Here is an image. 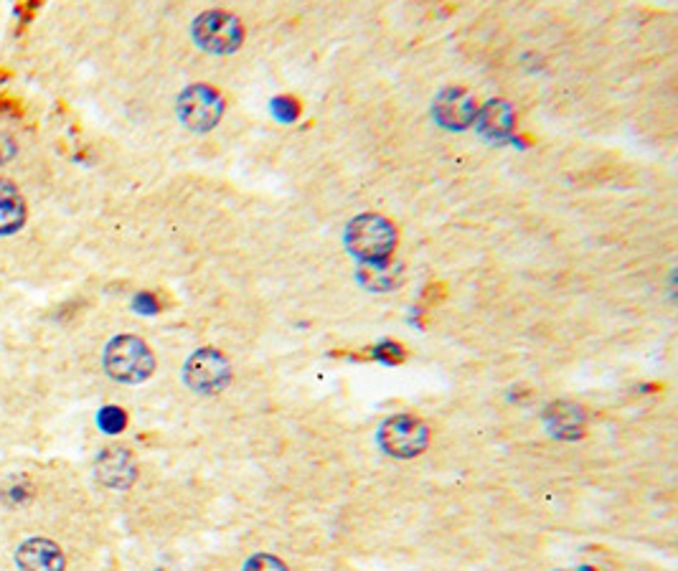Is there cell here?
<instances>
[{
    "instance_id": "obj_9",
    "label": "cell",
    "mask_w": 678,
    "mask_h": 571,
    "mask_svg": "<svg viewBox=\"0 0 678 571\" xmlns=\"http://www.w3.org/2000/svg\"><path fill=\"white\" fill-rule=\"evenodd\" d=\"M544 425H547L549 435L557 440H577L584 435L587 417L584 409L575 402H554L544 411Z\"/></svg>"
},
{
    "instance_id": "obj_10",
    "label": "cell",
    "mask_w": 678,
    "mask_h": 571,
    "mask_svg": "<svg viewBox=\"0 0 678 571\" xmlns=\"http://www.w3.org/2000/svg\"><path fill=\"white\" fill-rule=\"evenodd\" d=\"M478 132L491 143H501V140L511 138V132L516 128V114L506 99H491L478 110L475 118Z\"/></svg>"
},
{
    "instance_id": "obj_7",
    "label": "cell",
    "mask_w": 678,
    "mask_h": 571,
    "mask_svg": "<svg viewBox=\"0 0 678 571\" xmlns=\"http://www.w3.org/2000/svg\"><path fill=\"white\" fill-rule=\"evenodd\" d=\"M475 97L466 87H445L433 102V118L440 122L445 130H468L475 125L478 118Z\"/></svg>"
},
{
    "instance_id": "obj_6",
    "label": "cell",
    "mask_w": 678,
    "mask_h": 571,
    "mask_svg": "<svg viewBox=\"0 0 678 571\" xmlns=\"http://www.w3.org/2000/svg\"><path fill=\"white\" fill-rule=\"evenodd\" d=\"M184 381L196 394H219L231 381V363L217 349H198L188 355Z\"/></svg>"
},
{
    "instance_id": "obj_4",
    "label": "cell",
    "mask_w": 678,
    "mask_h": 571,
    "mask_svg": "<svg viewBox=\"0 0 678 571\" xmlns=\"http://www.w3.org/2000/svg\"><path fill=\"white\" fill-rule=\"evenodd\" d=\"M225 110H227V102L219 89L211 85H204V81L186 87L184 92L178 95V102H176L178 120L184 122V128L192 132L214 130L219 125V120L225 118Z\"/></svg>"
},
{
    "instance_id": "obj_11",
    "label": "cell",
    "mask_w": 678,
    "mask_h": 571,
    "mask_svg": "<svg viewBox=\"0 0 678 571\" xmlns=\"http://www.w3.org/2000/svg\"><path fill=\"white\" fill-rule=\"evenodd\" d=\"M21 571H64V553L56 543L46 539H31L15 553Z\"/></svg>"
},
{
    "instance_id": "obj_2",
    "label": "cell",
    "mask_w": 678,
    "mask_h": 571,
    "mask_svg": "<svg viewBox=\"0 0 678 571\" xmlns=\"http://www.w3.org/2000/svg\"><path fill=\"white\" fill-rule=\"evenodd\" d=\"M105 371L120 384H140L155 371V355L138 336H118L105 349Z\"/></svg>"
},
{
    "instance_id": "obj_16",
    "label": "cell",
    "mask_w": 678,
    "mask_h": 571,
    "mask_svg": "<svg viewBox=\"0 0 678 571\" xmlns=\"http://www.w3.org/2000/svg\"><path fill=\"white\" fill-rule=\"evenodd\" d=\"M582 571H592V569H582Z\"/></svg>"
},
{
    "instance_id": "obj_1",
    "label": "cell",
    "mask_w": 678,
    "mask_h": 571,
    "mask_svg": "<svg viewBox=\"0 0 678 571\" xmlns=\"http://www.w3.org/2000/svg\"><path fill=\"white\" fill-rule=\"evenodd\" d=\"M343 242L349 254L359 262H382L392 260L400 234H396L394 223L382 213H361L349 221Z\"/></svg>"
},
{
    "instance_id": "obj_14",
    "label": "cell",
    "mask_w": 678,
    "mask_h": 571,
    "mask_svg": "<svg viewBox=\"0 0 678 571\" xmlns=\"http://www.w3.org/2000/svg\"><path fill=\"white\" fill-rule=\"evenodd\" d=\"M242 571H291V569L285 567L283 559L272 557V553H254V557L247 559Z\"/></svg>"
},
{
    "instance_id": "obj_8",
    "label": "cell",
    "mask_w": 678,
    "mask_h": 571,
    "mask_svg": "<svg viewBox=\"0 0 678 571\" xmlns=\"http://www.w3.org/2000/svg\"><path fill=\"white\" fill-rule=\"evenodd\" d=\"M97 480L105 487H112V491H128V487L135 483V460L125 450V447H107L102 454L97 458L95 465Z\"/></svg>"
},
{
    "instance_id": "obj_12",
    "label": "cell",
    "mask_w": 678,
    "mask_h": 571,
    "mask_svg": "<svg viewBox=\"0 0 678 571\" xmlns=\"http://www.w3.org/2000/svg\"><path fill=\"white\" fill-rule=\"evenodd\" d=\"M356 279H359L361 287L374 289V293H389V289H396L402 285L404 270L392 260L359 262V270H356Z\"/></svg>"
},
{
    "instance_id": "obj_3",
    "label": "cell",
    "mask_w": 678,
    "mask_h": 571,
    "mask_svg": "<svg viewBox=\"0 0 678 571\" xmlns=\"http://www.w3.org/2000/svg\"><path fill=\"white\" fill-rule=\"evenodd\" d=\"M376 442L389 458L412 460L427 450L429 427L425 419L415 417V414H394V417L382 421Z\"/></svg>"
},
{
    "instance_id": "obj_15",
    "label": "cell",
    "mask_w": 678,
    "mask_h": 571,
    "mask_svg": "<svg viewBox=\"0 0 678 571\" xmlns=\"http://www.w3.org/2000/svg\"><path fill=\"white\" fill-rule=\"evenodd\" d=\"M13 155V143L6 135H0V163L8 161Z\"/></svg>"
},
{
    "instance_id": "obj_5",
    "label": "cell",
    "mask_w": 678,
    "mask_h": 571,
    "mask_svg": "<svg viewBox=\"0 0 678 571\" xmlns=\"http://www.w3.org/2000/svg\"><path fill=\"white\" fill-rule=\"evenodd\" d=\"M192 36L204 52L227 56L234 54L244 41V26L234 13L229 11H206L198 15L192 26Z\"/></svg>"
},
{
    "instance_id": "obj_13",
    "label": "cell",
    "mask_w": 678,
    "mask_h": 571,
    "mask_svg": "<svg viewBox=\"0 0 678 571\" xmlns=\"http://www.w3.org/2000/svg\"><path fill=\"white\" fill-rule=\"evenodd\" d=\"M26 221V201L11 180L0 178V234H13Z\"/></svg>"
}]
</instances>
